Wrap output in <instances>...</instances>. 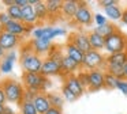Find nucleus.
I'll use <instances>...</instances> for the list:
<instances>
[{
	"mask_svg": "<svg viewBox=\"0 0 127 114\" xmlns=\"http://www.w3.org/2000/svg\"><path fill=\"white\" fill-rule=\"evenodd\" d=\"M42 62L44 58L36 54L29 46V42L22 43L21 48V54H19V64L23 72L28 73H41Z\"/></svg>",
	"mask_w": 127,
	"mask_h": 114,
	"instance_id": "1",
	"label": "nucleus"
},
{
	"mask_svg": "<svg viewBox=\"0 0 127 114\" xmlns=\"http://www.w3.org/2000/svg\"><path fill=\"white\" fill-rule=\"evenodd\" d=\"M0 84H1V87L4 90L7 102L17 103V105H19L22 102L23 92H25V87H23L22 81H18L11 77H6L0 81Z\"/></svg>",
	"mask_w": 127,
	"mask_h": 114,
	"instance_id": "2",
	"label": "nucleus"
},
{
	"mask_svg": "<svg viewBox=\"0 0 127 114\" xmlns=\"http://www.w3.org/2000/svg\"><path fill=\"white\" fill-rule=\"evenodd\" d=\"M22 84L25 88L34 90L38 92H47V90L52 86L51 80L45 77L42 73H22Z\"/></svg>",
	"mask_w": 127,
	"mask_h": 114,
	"instance_id": "3",
	"label": "nucleus"
},
{
	"mask_svg": "<svg viewBox=\"0 0 127 114\" xmlns=\"http://www.w3.org/2000/svg\"><path fill=\"white\" fill-rule=\"evenodd\" d=\"M104 50L108 54H115L127 50V35L120 30L115 31L112 35L105 38V48Z\"/></svg>",
	"mask_w": 127,
	"mask_h": 114,
	"instance_id": "4",
	"label": "nucleus"
},
{
	"mask_svg": "<svg viewBox=\"0 0 127 114\" xmlns=\"http://www.w3.org/2000/svg\"><path fill=\"white\" fill-rule=\"evenodd\" d=\"M105 65H107V56L102 54V52L90 50L85 54L82 69H85V71L105 69Z\"/></svg>",
	"mask_w": 127,
	"mask_h": 114,
	"instance_id": "5",
	"label": "nucleus"
},
{
	"mask_svg": "<svg viewBox=\"0 0 127 114\" xmlns=\"http://www.w3.org/2000/svg\"><path fill=\"white\" fill-rule=\"evenodd\" d=\"M72 23L83 27H89L92 26V23H94V14L92 12L90 7L88 5L86 1H79L78 11L75 14L74 19H72Z\"/></svg>",
	"mask_w": 127,
	"mask_h": 114,
	"instance_id": "6",
	"label": "nucleus"
},
{
	"mask_svg": "<svg viewBox=\"0 0 127 114\" xmlns=\"http://www.w3.org/2000/svg\"><path fill=\"white\" fill-rule=\"evenodd\" d=\"M67 42L74 43V45L77 46L78 49H81L83 53H88V52L92 50L88 33H83V31H72V33H70L68 38H67Z\"/></svg>",
	"mask_w": 127,
	"mask_h": 114,
	"instance_id": "7",
	"label": "nucleus"
},
{
	"mask_svg": "<svg viewBox=\"0 0 127 114\" xmlns=\"http://www.w3.org/2000/svg\"><path fill=\"white\" fill-rule=\"evenodd\" d=\"M29 46L30 49L34 52L36 54H38L40 57H45L47 58L49 56L51 50L53 48V43L51 41H47V39H29Z\"/></svg>",
	"mask_w": 127,
	"mask_h": 114,
	"instance_id": "8",
	"label": "nucleus"
},
{
	"mask_svg": "<svg viewBox=\"0 0 127 114\" xmlns=\"http://www.w3.org/2000/svg\"><path fill=\"white\" fill-rule=\"evenodd\" d=\"M105 83V71L104 69H94L89 71V87L88 91H98L104 88Z\"/></svg>",
	"mask_w": 127,
	"mask_h": 114,
	"instance_id": "9",
	"label": "nucleus"
},
{
	"mask_svg": "<svg viewBox=\"0 0 127 114\" xmlns=\"http://www.w3.org/2000/svg\"><path fill=\"white\" fill-rule=\"evenodd\" d=\"M34 27L32 26H26L23 22H18V20H11L6 27H4V31H8L11 34L17 35V37H28V35H32V31H33Z\"/></svg>",
	"mask_w": 127,
	"mask_h": 114,
	"instance_id": "10",
	"label": "nucleus"
},
{
	"mask_svg": "<svg viewBox=\"0 0 127 114\" xmlns=\"http://www.w3.org/2000/svg\"><path fill=\"white\" fill-rule=\"evenodd\" d=\"M21 43H22V38L21 37H17V35L11 34L8 31H3L0 34V46L6 52L15 50V48H18Z\"/></svg>",
	"mask_w": 127,
	"mask_h": 114,
	"instance_id": "11",
	"label": "nucleus"
},
{
	"mask_svg": "<svg viewBox=\"0 0 127 114\" xmlns=\"http://www.w3.org/2000/svg\"><path fill=\"white\" fill-rule=\"evenodd\" d=\"M41 73L45 77L62 76V62L56 61V60L51 58V57H47V58H44V62H42Z\"/></svg>",
	"mask_w": 127,
	"mask_h": 114,
	"instance_id": "12",
	"label": "nucleus"
},
{
	"mask_svg": "<svg viewBox=\"0 0 127 114\" xmlns=\"http://www.w3.org/2000/svg\"><path fill=\"white\" fill-rule=\"evenodd\" d=\"M81 69H82L81 65L75 62L72 58H70L68 56L63 57V60H62V77L63 79L71 75H77Z\"/></svg>",
	"mask_w": 127,
	"mask_h": 114,
	"instance_id": "13",
	"label": "nucleus"
},
{
	"mask_svg": "<svg viewBox=\"0 0 127 114\" xmlns=\"http://www.w3.org/2000/svg\"><path fill=\"white\" fill-rule=\"evenodd\" d=\"M63 84L66 87H68L78 98H81L83 94H85L86 88L82 86V83L79 81V79L77 77V75H71V76H67V77L63 79Z\"/></svg>",
	"mask_w": 127,
	"mask_h": 114,
	"instance_id": "14",
	"label": "nucleus"
},
{
	"mask_svg": "<svg viewBox=\"0 0 127 114\" xmlns=\"http://www.w3.org/2000/svg\"><path fill=\"white\" fill-rule=\"evenodd\" d=\"M64 53H66V56H68L70 58H72L75 62H78V64L81 65V68H82V64H83V60H85V54L81 49H78L77 46L74 45V43L71 42H66V45H64Z\"/></svg>",
	"mask_w": 127,
	"mask_h": 114,
	"instance_id": "15",
	"label": "nucleus"
},
{
	"mask_svg": "<svg viewBox=\"0 0 127 114\" xmlns=\"http://www.w3.org/2000/svg\"><path fill=\"white\" fill-rule=\"evenodd\" d=\"M22 22L26 26H32V27L40 26L38 18H37L36 10H34L33 5H26V7L22 8Z\"/></svg>",
	"mask_w": 127,
	"mask_h": 114,
	"instance_id": "16",
	"label": "nucleus"
},
{
	"mask_svg": "<svg viewBox=\"0 0 127 114\" xmlns=\"http://www.w3.org/2000/svg\"><path fill=\"white\" fill-rule=\"evenodd\" d=\"M78 4H79V1H77V0H66V1H63L62 18L68 22H72V19H74L75 14L78 11Z\"/></svg>",
	"mask_w": 127,
	"mask_h": 114,
	"instance_id": "17",
	"label": "nucleus"
},
{
	"mask_svg": "<svg viewBox=\"0 0 127 114\" xmlns=\"http://www.w3.org/2000/svg\"><path fill=\"white\" fill-rule=\"evenodd\" d=\"M33 103H34V106H36L38 114H45L51 107H52V105H51V102H49V98H48V92H40L36 96V99L33 100Z\"/></svg>",
	"mask_w": 127,
	"mask_h": 114,
	"instance_id": "18",
	"label": "nucleus"
},
{
	"mask_svg": "<svg viewBox=\"0 0 127 114\" xmlns=\"http://www.w3.org/2000/svg\"><path fill=\"white\" fill-rule=\"evenodd\" d=\"M18 58V54L15 50H11V52H7L4 58L0 61V72L3 73H10L14 68V62L15 60Z\"/></svg>",
	"mask_w": 127,
	"mask_h": 114,
	"instance_id": "19",
	"label": "nucleus"
},
{
	"mask_svg": "<svg viewBox=\"0 0 127 114\" xmlns=\"http://www.w3.org/2000/svg\"><path fill=\"white\" fill-rule=\"evenodd\" d=\"M47 10L49 14V22H53L58 19L59 15H62V7H63V1L62 0H47Z\"/></svg>",
	"mask_w": 127,
	"mask_h": 114,
	"instance_id": "20",
	"label": "nucleus"
},
{
	"mask_svg": "<svg viewBox=\"0 0 127 114\" xmlns=\"http://www.w3.org/2000/svg\"><path fill=\"white\" fill-rule=\"evenodd\" d=\"M88 37H89V42H90L92 50H97V52L104 50V48H105V38L104 37H101L94 30L88 33Z\"/></svg>",
	"mask_w": 127,
	"mask_h": 114,
	"instance_id": "21",
	"label": "nucleus"
},
{
	"mask_svg": "<svg viewBox=\"0 0 127 114\" xmlns=\"http://www.w3.org/2000/svg\"><path fill=\"white\" fill-rule=\"evenodd\" d=\"M34 10H36L37 18H38V22H40V26H41L42 23H48V22H49V14H48L45 1H41V0H40V1L34 5Z\"/></svg>",
	"mask_w": 127,
	"mask_h": 114,
	"instance_id": "22",
	"label": "nucleus"
},
{
	"mask_svg": "<svg viewBox=\"0 0 127 114\" xmlns=\"http://www.w3.org/2000/svg\"><path fill=\"white\" fill-rule=\"evenodd\" d=\"M107 64L124 67L127 64V50L120 52V53H115V54H107Z\"/></svg>",
	"mask_w": 127,
	"mask_h": 114,
	"instance_id": "23",
	"label": "nucleus"
},
{
	"mask_svg": "<svg viewBox=\"0 0 127 114\" xmlns=\"http://www.w3.org/2000/svg\"><path fill=\"white\" fill-rule=\"evenodd\" d=\"M93 30H94L96 33H98L101 37L107 38V37H109V35H112L115 31H118L119 29L116 27V24L112 23V22H108V23L104 24V26H96Z\"/></svg>",
	"mask_w": 127,
	"mask_h": 114,
	"instance_id": "24",
	"label": "nucleus"
},
{
	"mask_svg": "<svg viewBox=\"0 0 127 114\" xmlns=\"http://www.w3.org/2000/svg\"><path fill=\"white\" fill-rule=\"evenodd\" d=\"M104 12H105V16L109 18L111 20H120L123 10L119 4H116V5H111V7L104 8Z\"/></svg>",
	"mask_w": 127,
	"mask_h": 114,
	"instance_id": "25",
	"label": "nucleus"
},
{
	"mask_svg": "<svg viewBox=\"0 0 127 114\" xmlns=\"http://www.w3.org/2000/svg\"><path fill=\"white\" fill-rule=\"evenodd\" d=\"M104 71H105V72H108V73H111V75H113L115 77H118L119 80H124V67L107 64Z\"/></svg>",
	"mask_w": 127,
	"mask_h": 114,
	"instance_id": "26",
	"label": "nucleus"
},
{
	"mask_svg": "<svg viewBox=\"0 0 127 114\" xmlns=\"http://www.w3.org/2000/svg\"><path fill=\"white\" fill-rule=\"evenodd\" d=\"M48 98H49V102L52 105V107L63 109V105L66 100H64L62 94H59V92H48Z\"/></svg>",
	"mask_w": 127,
	"mask_h": 114,
	"instance_id": "27",
	"label": "nucleus"
},
{
	"mask_svg": "<svg viewBox=\"0 0 127 114\" xmlns=\"http://www.w3.org/2000/svg\"><path fill=\"white\" fill-rule=\"evenodd\" d=\"M6 12L10 15V18H11L12 20L22 22V8H21V7L12 4V5H10V7H7Z\"/></svg>",
	"mask_w": 127,
	"mask_h": 114,
	"instance_id": "28",
	"label": "nucleus"
},
{
	"mask_svg": "<svg viewBox=\"0 0 127 114\" xmlns=\"http://www.w3.org/2000/svg\"><path fill=\"white\" fill-rule=\"evenodd\" d=\"M18 106H19V111H21L19 114H38L33 102H23L22 100Z\"/></svg>",
	"mask_w": 127,
	"mask_h": 114,
	"instance_id": "29",
	"label": "nucleus"
},
{
	"mask_svg": "<svg viewBox=\"0 0 127 114\" xmlns=\"http://www.w3.org/2000/svg\"><path fill=\"white\" fill-rule=\"evenodd\" d=\"M118 83H119L118 77H115L113 75L105 72V83H104V88L105 90H116L118 88Z\"/></svg>",
	"mask_w": 127,
	"mask_h": 114,
	"instance_id": "30",
	"label": "nucleus"
},
{
	"mask_svg": "<svg viewBox=\"0 0 127 114\" xmlns=\"http://www.w3.org/2000/svg\"><path fill=\"white\" fill-rule=\"evenodd\" d=\"M62 95H63V98H64V100H66V102H75V100L78 99L77 95H75L74 92L68 88V87L64 86V84L62 86Z\"/></svg>",
	"mask_w": 127,
	"mask_h": 114,
	"instance_id": "31",
	"label": "nucleus"
},
{
	"mask_svg": "<svg viewBox=\"0 0 127 114\" xmlns=\"http://www.w3.org/2000/svg\"><path fill=\"white\" fill-rule=\"evenodd\" d=\"M55 38V27L52 26H42V37L41 39H47V41H51Z\"/></svg>",
	"mask_w": 127,
	"mask_h": 114,
	"instance_id": "32",
	"label": "nucleus"
},
{
	"mask_svg": "<svg viewBox=\"0 0 127 114\" xmlns=\"http://www.w3.org/2000/svg\"><path fill=\"white\" fill-rule=\"evenodd\" d=\"M77 77L79 79V81L82 83V86L88 90V87H89V71L81 69L79 72L77 73Z\"/></svg>",
	"mask_w": 127,
	"mask_h": 114,
	"instance_id": "33",
	"label": "nucleus"
},
{
	"mask_svg": "<svg viewBox=\"0 0 127 114\" xmlns=\"http://www.w3.org/2000/svg\"><path fill=\"white\" fill-rule=\"evenodd\" d=\"M40 92L38 91H34V90H29V88H25V92H23V102H33L36 99V96L38 95Z\"/></svg>",
	"mask_w": 127,
	"mask_h": 114,
	"instance_id": "34",
	"label": "nucleus"
},
{
	"mask_svg": "<svg viewBox=\"0 0 127 114\" xmlns=\"http://www.w3.org/2000/svg\"><path fill=\"white\" fill-rule=\"evenodd\" d=\"M94 23H96V26H104L108 23V19L102 14H94Z\"/></svg>",
	"mask_w": 127,
	"mask_h": 114,
	"instance_id": "35",
	"label": "nucleus"
},
{
	"mask_svg": "<svg viewBox=\"0 0 127 114\" xmlns=\"http://www.w3.org/2000/svg\"><path fill=\"white\" fill-rule=\"evenodd\" d=\"M11 20H12V19L10 18V15L6 12V11H4V12H0V23L3 24L4 27H6L7 24H8L10 22H11Z\"/></svg>",
	"mask_w": 127,
	"mask_h": 114,
	"instance_id": "36",
	"label": "nucleus"
},
{
	"mask_svg": "<svg viewBox=\"0 0 127 114\" xmlns=\"http://www.w3.org/2000/svg\"><path fill=\"white\" fill-rule=\"evenodd\" d=\"M116 4H119L116 0H98V5L102 8L111 7V5H116Z\"/></svg>",
	"mask_w": 127,
	"mask_h": 114,
	"instance_id": "37",
	"label": "nucleus"
},
{
	"mask_svg": "<svg viewBox=\"0 0 127 114\" xmlns=\"http://www.w3.org/2000/svg\"><path fill=\"white\" fill-rule=\"evenodd\" d=\"M116 90H119V91H120L122 94L127 96V80H119V83H118V88H116Z\"/></svg>",
	"mask_w": 127,
	"mask_h": 114,
	"instance_id": "38",
	"label": "nucleus"
},
{
	"mask_svg": "<svg viewBox=\"0 0 127 114\" xmlns=\"http://www.w3.org/2000/svg\"><path fill=\"white\" fill-rule=\"evenodd\" d=\"M7 103V98H6V94H4V90L0 84V105H6Z\"/></svg>",
	"mask_w": 127,
	"mask_h": 114,
	"instance_id": "39",
	"label": "nucleus"
},
{
	"mask_svg": "<svg viewBox=\"0 0 127 114\" xmlns=\"http://www.w3.org/2000/svg\"><path fill=\"white\" fill-rule=\"evenodd\" d=\"M14 4L21 7V8H23L26 5H29V0H14Z\"/></svg>",
	"mask_w": 127,
	"mask_h": 114,
	"instance_id": "40",
	"label": "nucleus"
},
{
	"mask_svg": "<svg viewBox=\"0 0 127 114\" xmlns=\"http://www.w3.org/2000/svg\"><path fill=\"white\" fill-rule=\"evenodd\" d=\"M45 114H63V109H58V107H51Z\"/></svg>",
	"mask_w": 127,
	"mask_h": 114,
	"instance_id": "41",
	"label": "nucleus"
},
{
	"mask_svg": "<svg viewBox=\"0 0 127 114\" xmlns=\"http://www.w3.org/2000/svg\"><path fill=\"white\" fill-rule=\"evenodd\" d=\"M122 23H124V24H127V7L123 10V14H122Z\"/></svg>",
	"mask_w": 127,
	"mask_h": 114,
	"instance_id": "42",
	"label": "nucleus"
},
{
	"mask_svg": "<svg viewBox=\"0 0 127 114\" xmlns=\"http://www.w3.org/2000/svg\"><path fill=\"white\" fill-rule=\"evenodd\" d=\"M4 114H18V113H15L10 106H6V111H4Z\"/></svg>",
	"mask_w": 127,
	"mask_h": 114,
	"instance_id": "43",
	"label": "nucleus"
},
{
	"mask_svg": "<svg viewBox=\"0 0 127 114\" xmlns=\"http://www.w3.org/2000/svg\"><path fill=\"white\" fill-rule=\"evenodd\" d=\"M1 3H3V4L6 5V7H10V5L14 4V0H3Z\"/></svg>",
	"mask_w": 127,
	"mask_h": 114,
	"instance_id": "44",
	"label": "nucleus"
},
{
	"mask_svg": "<svg viewBox=\"0 0 127 114\" xmlns=\"http://www.w3.org/2000/svg\"><path fill=\"white\" fill-rule=\"evenodd\" d=\"M6 53H7V52L4 50V49L1 48V46H0V61H1V60L4 58V56H6Z\"/></svg>",
	"mask_w": 127,
	"mask_h": 114,
	"instance_id": "45",
	"label": "nucleus"
},
{
	"mask_svg": "<svg viewBox=\"0 0 127 114\" xmlns=\"http://www.w3.org/2000/svg\"><path fill=\"white\" fill-rule=\"evenodd\" d=\"M6 111V105H0V114H4Z\"/></svg>",
	"mask_w": 127,
	"mask_h": 114,
	"instance_id": "46",
	"label": "nucleus"
},
{
	"mask_svg": "<svg viewBox=\"0 0 127 114\" xmlns=\"http://www.w3.org/2000/svg\"><path fill=\"white\" fill-rule=\"evenodd\" d=\"M124 80H127V64L124 65Z\"/></svg>",
	"mask_w": 127,
	"mask_h": 114,
	"instance_id": "47",
	"label": "nucleus"
},
{
	"mask_svg": "<svg viewBox=\"0 0 127 114\" xmlns=\"http://www.w3.org/2000/svg\"><path fill=\"white\" fill-rule=\"evenodd\" d=\"M4 31V26H3V24H1V23H0V34H1V33H3Z\"/></svg>",
	"mask_w": 127,
	"mask_h": 114,
	"instance_id": "48",
	"label": "nucleus"
},
{
	"mask_svg": "<svg viewBox=\"0 0 127 114\" xmlns=\"http://www.w3.org/2000/svg\"><path fill=\"white\" fill-rule=\"evenodd\" d=\"M18 114H19V113H18Z\"/></svg>",
	"mask_w": 127,
	"mask_h": 114,
	"instance_id": "49",
	"label": "nucleus"
}]
</instances>
